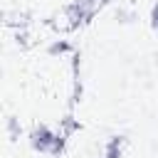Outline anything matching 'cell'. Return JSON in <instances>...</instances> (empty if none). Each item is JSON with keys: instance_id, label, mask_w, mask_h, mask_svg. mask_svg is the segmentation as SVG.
Returning <instances> with one entry per match:
<instances>
[{"instance_id": "3957f363", "label": "cell", "mask_w": 158, "mask_h": 158, "mask_svg": "<svg viewBox=\"0 0 158 158\" xmlns=\"http://www.w3.org/2000/svg\"><path fill=\"white\" fill-rule=\"evenodd\" d=\"M148 20H151V30H153V32H158V0L153 2V7H151V15H148Z\"/></svg>"}, {"instance_id": "6da1fadb", "label": "cell", "mask_w": 158, "mask_h": 158, "mask_svg": "<svg viewBox=\"0 0 158 158\" xmlns=\"http://www.w3.org/2000/svg\"><path fill=\"white\" fill-rule=\"evenodd\" d=\"M30 148L37 151V153H44V156H54L62 151V138L47 128V126H37L32 133H30Z\"/></svg>"}, {"instance_id": "7a4b0ae2", "label": "cell", "mask_w": 158, "mask_h": 158, "mask_svg": "<svg viewBox=\"0 0 158 158\" xmlns=\"http://www.w3.org/2000/svg\"><path fill=\"white\" fill-rule=\"evenodd\" d=\"M121 146H123V136H111V141L106 143L104 158H121Z\"/></svg>"}]
</instances>
